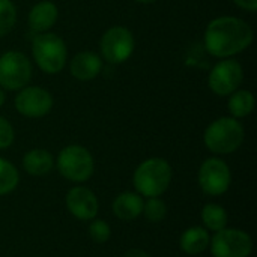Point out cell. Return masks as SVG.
<instances>
[{
    "label": "cell",
    "mask_w": 257,
    "mask_h": 257,
    "mask_svg": "<svg viewBox=\"0 0 257 257\" xmlns=\"http://www.w3.org/2000/svg\"><path fill=\"white\" fill-rule=\"evenodd\" d=\"M251 42V26L238 17H218L205 30V48L214 57L229 59L247 50Z\"/></svg>",
    "instance_id": "cell-1"
},
{
    "label": "cell",
    "mask_w": 257,
    "mask_h": 257,
    "mask_svg": "<svg viewBox=\"0 0 257 257\" xmlns=\"http://www.w3.org/2000/svg\"><path fill=\"white\" fill-rule=\"evenodd\" d=\"M173 172L163 158H149L140 163L133 176V184L142 197H160L172 182Z\"/></svg>",
    "instance_id": "cell-2"
},
{
    "label": "cell",
    "mask_w": 257,
    "mask_h": 257,
    "mask_svg": "<svg viewBox=\"0 0 257 257\" xmlns=\"http://www.w3.org/2000/svg\"><path fill=\"white\" fill-rule=\"evenodd\" d=\"M245 131L235 117H220L214 120L203 134L205 146L217 155H227L238 151L244 142Z\"/></svg>",
    "instance_id": "cell-3"
},
{
    "label": "cell",
    "mask_w": 257,
    "mask_h": 257,
    "mask_svg": "<svg viewBox=\"0 0 257 257\" xmlns=\"http://www.w3.org/2000/svg\"><path fill=\"white\" fill-rule=\"evenodd\" d=\"M32 53L36 65L45 74H59L66 63L68 51L63 39L54 33H36L32 42Z\"/></svg>",
    "instance_id": "cell-4"
},
{
    "label": "cell",
    "mask_w": 257,
    "mask_h": 257,
    "mask_svg": "<svg viewBox=\"0 0 257 257\" xmlns=\"http://www.w3.org/2000/svg\"><path fill=\"white\" fill-rule=\"evenodd\" d=\"M59 173L71 182H84L93 175L95 163L92 154L80 146L69 145L63 148L56 161Z\"/></svg>",
    "instance_id": "cell-5"
},
{
    "label": "cell",
    "mask_w": 257,
    "mask_h": 257,
    "mask_svg": "<svg viewBox=\"0 0 257 257\" xmlns=\"http://www.w3.org/2000/svg\"><path fill=\"white\" fill-rule=\"evenodd\" d=\"M32 78V63L21 51H6L0 56V87L20 90Z\"/></svg>",
    "instance_id": "cell-6"
},
{
    "label": "cell",
    "mask_w": 257,
    "mask_h": 257,
    "mask_svg": "<svg viewBox=\"0 0 257 257\" xmlns=\"http://www.w3.org/2000/svg\"><path fill=\"white\" fill-rule=\"evenodd\" d=\"M101 54L110 63H123L126 62L136 47V41L133 33L123 26H113L105 30L99 41Z\"/></svg>",
    "instance_id": "cell-7"
},
{
    "label": "cell",
    "mask_w": 257,
    "mask_h": 257,
    "mask_svg": "<svg viewBox=\"0 0 257 257\" xmlns=\"http://www.w3.org/2000/svg\"><path fill=\"white\" fill-rule=\"evenodd\" d=\"M209 247L214 257H248L253 251V241L244 230L224 227L215 232Z\"/></svg>",
    "instance_id": "cell-8"
},
{
    "label": "cell",
    "mask_w": 257,
    "mask_h": 257,
    "mask_svg": "<svg viewBox=\"0 0 257 257\" xmlns=\"http://www.w3.org/2000/svg\"><path fill=\"white\" fill-rule=\"evenodd\" d=\"M244 81V69L238 60L224 59L220 60L209 72L208 86L218 96H229Z\"/></svg>",
    "instance_id": "cell-9"
},
{
    "label": "cell",
    "mask_w": 257,
    "mask_h": 257,
    "mask_svg": "<svg viewBox=\"0 0 257 257\" xmlns=\"http://www.w3.org/2000/svg\"><path fill=\"white\" fill-rule=\"evenodd\" d=\"M232 182L229 166L220 158H208L199 169V184L209 196L224 194Z\"/></svg>",
    "instance_id": "cell-10"
},
{
    "label": "cell",
    "mask_w": 257,
    "mask_h": 257,
    "mask_svg": "<svg viewBox=\"0 0 257 257\" xmlns=\"http://www.w3.org/2000/svg\"><path fill=\"white\" fill-rule=\"evenodd\" d=\"M15 108L24 117L38 119L51 111L53 96L42 87L24 86L15 96Z\"/></svg>",
    "instance_id": "cell-11"
},
{
    "label": "cell",
    "mask_w": 257,
    "mask_h": 257,
    "mask_svg": "<svg viewBox=\"0 0 257 257\" xmlns=\"http://www.w3.org/2000/svg\"><path fill=\"white\" fill-rule=\"evenodd\" d=\"M66 208L78 220L89 221L98 214L99 203L93 191L86 187H74L66 194Z\"/></svg>",
    "instance_id": "cell-12"
},
{
    "label": "cell",
    "mask_w": 257,
    "mask_h": 257,
    "mask_svg": "<svg viewBox=\"0 0 257 257\" xmlns=\"http://www.w3.org/2000/svg\"><path fill=\"white\" fill-rule=\"evenodd\" d=\"M71 75L80 81L93 80L102 69L101 57L93 51H81L75 54L69 65Z\"/></svg>",
    "instance_id": "cell-13"
},
{
    "label": "cell",
    "mask_w": 257,
    "mask_h": 257,
    "mask_svg": "<svg viewBox=\"0 0 257 257\" xmlns=\"http://www.w3.org/2000/svg\"><path fill=\"white\" fill-rule=\"evenodd\" d=\"M57 6L53 2L42 0L36 3L29 12V27L35 33H44L54 26V23L57 21Z\"/></svg>",
    "instance_id": "cell-14"
},
{
    "label": "cell",
    "mask_w": 257,
    "mask_h": 257,
    "mask_svg": "<svg viewBox=\"0 0 257 257\" xmlns=\"http://www.w3.org/2000/svg\"><path fill=\"white\" fill-rule=\"evenodd\" d=\"M143 197L139 193H122L113 202V212L123 221L136 220L143 212Z\"/></svg>",
    "instance_id": "cell-15"
},
{
    "label": "cell",
    "mask_w": 257,
    "mask_h": 257,
    "mask_svg": "<svg viewBox=\"0 0 257 257\" xmlns=\"http://www.w3.org/2000/svg\"><path fill=\"white\" fill-rule=\"evenodd\" d=\"M54 166L53 155L45 149H32L23 157V167L32 176H45Z\"/></svg>",
    "instance_id": "cell-16"
},
{
    "label": "cell",
    "mask_w": 257,
    "mask_h": 257,
    "mask_svg": "<svg viewBox=\"0 0 257 257\" xmlns=\"http://www.w3.org/2000/svg\"><path fill=\"white\" fill-rule=\"evenodd\" d=\"M209 242H211V238H209L208 230L205 227L194 226V227L187 229L182 233L179 245L184 253L196 256V254L203 253L209 247Z\"/></svg>",
    "instance_id": "cell-17"
},
{
    "label": "cell",
    "mask_w": 257,
    "mask_h": 257,
    "mask_svg": "<svg viewBox=\"0 0 257 257\" xmlns=\"http://www.w3.org/2000/svg\"><path fill=\"white\" fill-rule=\"evenodd\" d=\"M229 102L227 108L232 117L241 119L247 117L253 110H254V95L250 90H235L232 95H229Z\"/></svg>",
    "instance_id": "cell-18"
},
{
    "label": "cell",
    "mask_w": 257,
    "mask_h": 257,
    "mask_svg": "<svg viewBox=\"0 0 257 257\" xmlns=\"http://www.w3.org/2000/svg\"><path fill=\"white\" fill-rule=\"evenodd\" d=\"M202 221L206 230L218 232L227 226V212L217 203H208L202 209Z\"/></svg>",
    "instance_id": "cell-19"
},
{
    "label": "cell",
    "mask_w": 257,
    "mask_h": 257,
    "mask_svg": "<svg viewBox=\"0 0 257 257\" xmlns=\"http://www.w3.org/2000/svg\"><path fill=\"white\" fill-rule=\"evenodd\" d=\"M20 182L17 167L8 160L0 158V196L12 193Z\"/></svg>",
    "instance_id": "cell-20"
},
{
    "label": "cell",
    "mask_w": 257,
    "mask_h": 257,
    "mask_svg": "<svg viewBox=\"0 0 257 257\" xmlns=\"http://www.w3.org/2000/svg\"><path fill=\"white\" fill-rule=\"evenodd\" d=\"M145 218L151 223H160L166 218L167 214V206L166 203L158 199V197H149L143 203V212Z\"/></svg>",
    "instance_id": "cell-21"
},
{
    "label": "cell",
    "mask_w": 257,
    "mask_h": 257,
    "mask_svg": "<svg viewBox=\"0 0 257 257\" xmlns=\"http://www.w3.org/2000/svg\"><path fill=\"white\" fill-rule=\"evenodd\" d=\"M17 21V9L12 0H0V36L9 33Z\"/></svg>",
    "instance_id": "cell-22"
},
{
    "label": "cell",
    "mask_w": 257,
    "mask_h": 257,
    "mask_svg": "<svg viewBox=\"0 0 257 257\" xmlns=\"http://www.w3.org/2000/svg\"><path fill=\"white\" fill-rule=\"evenodd\" d=\"M89 236L98 242V244H104L110 239L111 236V229L110 226L107 224V221L104 220H95L90 223L89 226Z\"/></svg>",
    "instance_id": "cell-23"
},
{
    "label": "cell",
    "mask_w": 257,
    "mask_h": 257,
    "mask_svg": "<svg viewBox=\"0 0 257 257\" xmlns=\"http://www.w3.org/2000/svg\"><path fill=\"white\" fill-rule=\"evenodd\" d=\"M15 133L8 119L0 116V149H6L14 143Z\"/></svg>",
    "instance_id": "cell-24"
},
{
    "label": "cell",
    "mask_w": 257,
    "mask_h": 257,
    "mask_svg": "<svg viewBox=\"0 0 257 257\" xmlns=\"http://www.w3.org/2000/svg\"><path fill=\"white\" fill-rule=\"evenodd\" d=\"M241 9H245L248 12H254L257 9V0H233Z\"/></svg>",
    "instance_id": "cell-25"
},
{
    "label": "cell",
    "mask_w": 257,
    "mask_h": 257,
    "mask_svg": "<svg viewBox=\"0 0 257 257\" xmlns=\"http://www.w3.org/2000/svg\"><path fill=\"white\" fill-rule=\"evenodd\" d=\"M123 257H151L145 250H140V248H131L125 253Z\"/></svg>",
    "instance_id": "cell-26"
},
{
    "label": "cell",
    "mask_w": 257,
    "mask_h": 257,
    "mask_svg": "<svg viewBox=\"0 0 257 257\" xmlns=\"http://www.w3.org/2000/svg\"><path fill=\"white\" fill-rule=\"evenodd\" d=\"M5 99H6V96H5V92H3V90L0 89V107H2L3 104H5Z\"/></svg>",
    "instance_id": "cell-27"
},
{
    "label": "cell",
    "mask_w": 257,
    "mask_h": 257,
    "mask_svg": "<svg viewBox=\"0 0 257 257\" xmlns=\"http://www.w3.org/2000/svg\"><path fill=\"white\" fill-rule=\"evenodd\" d=\"M134 2H137V3H145V5H148V3H154V2H157V0H134Z\"/></svg>",
    "instance_id": "cell-28"
}]
</instances>
